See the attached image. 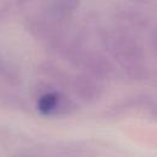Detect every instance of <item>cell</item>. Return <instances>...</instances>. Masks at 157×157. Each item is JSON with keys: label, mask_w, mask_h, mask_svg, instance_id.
<instances>
[{"label": "cell", "mask_w": 157, "mask_h": 157, "mask_svg": "<svg viewBox=\"0 0 157 157\" xmlns=\"http://www.w3.org/2000/svg\"><path fill=\"white\" fill-rule=\"evenodd\" d=\"M101 40L126 76L132 80H141L145 77V49L132 31L124 27L108 28L101 33Z\"/></svg>", "instance_id": "obj_1"}, {"label": "cell", "mask_w": 157, "mask_h": 157, "mask_svg": "<svg viewBox=\"0 0 157 157\" xmlns=\"http://www.w3.org/2000/svg\"><path fill=\"white\" fill-rule=\"evenodd\" d=\"M37 109L43 115H70L77 110V105L69 97L52 90L38 97Z\"/></svg>", "instance_id": "obj_2"}, {"label": "cell", "mask_w": 157, "mask_h": 157, "mask_svg": "<svg viewBox=\"0 0 157 157\" xmlns=\"http://www.w3.org/2000/svg\"><path fill=\"white\" fill-rule=\"evenodd\" d=\"M72 64L81 66L86 74H90L99 80L109 78L114 74V66L108 58L93 50L83 49Z\"/></svg>", "instance_id": "obj_3"}, {"label": "cell", "mask_w": 157, "mask_h": 157, "mask_svg": "<svg viewBox=\"0 0 157 157\" xmlns=\"http://www.w3.org/2000/svg\"><path fill=\"white\" fill-rule=\"evenodd\" d=\"M70 83L77 98L88 104L99 101L104 92L102 80L86 72L76 75L72 80H70Z\"/></svg>", "instance_id": "obj_4"}, {"label": "cell", "mask_w": 157, "mask_h": 157, "mask_svg": "<svg viewBox=\"0 0 157 157\" xmlns=\"http://www.w3.org/2000/svg\"><path fill=\"white\" fill-rule=\"evenodd\" d=\"M80 4L81 0H50L39 12L56 25L69 26Z\"/></svg>", "instance_id": "obj_5"}, {"label": "cell", "mask_w": 157, "mask_h": 157, "mask_svg": "<svg viewBox=\"0 0 157 157\" xmlns=\"http://www.w3.org/2000/svg\"><path fill=\"white\" fill-rule=\"evenodd\" d=\"M115 17L120 23H123L121 27L130 31H146L151 25V18L145 12L132 7L117 9Z\"/></svg>", "instance_id": "obj_6"}, {"label": "cell", "mask_w": 157, "mask_h": 157, "mask_svg": "<svg viewBox=\"0 0 157 157\" xmlns=\"http://www.w3.org/2000/svg\"><path fill=\"white\" fill-rule=\"evenodd\" d=\"M0 75L11 83L20 81V74L16 66H13L9 60L0 58Z\"/></svg>", "instance_id": "obj_7"}, {"label": "cell", "mask_w": 157, "mask_h": 157, "mask_svg": "<svg viewBox=\"0 0 157 157\" xmlns=\"http://www.w3.org/2000/svg\"><path fill=\"white\" fill-rule=\"evenodd\" d=\"M36 1H40V0H17V4L21 7H27V6H29L31 4L36 2Z\"/></svg>", "instance_id": "obj_8"}, {"label": "cell", "mask_w": 157, "mask_h": 157, "mask_svg": "<svg viewBox=\"0 0 157 157\" xmlns=\"http://www.w3.org/2000/svg\"><path fill=\"white\" fill-rule=\"evenodd\" d=\"M131 2H134V4H142V5H147V4H150L152 0H130Z\"/></svg>", "instance_id": "obj_9"}]
</instances>
